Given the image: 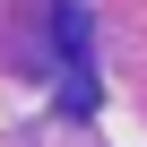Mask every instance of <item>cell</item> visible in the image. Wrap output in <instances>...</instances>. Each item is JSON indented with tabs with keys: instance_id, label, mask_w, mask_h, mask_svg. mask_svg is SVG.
Returning a JSON list of instances; mask_svg holds the SVG:
<instances>
[{
	"instance_id": "cell-1",
	"label": "cell",
	"mask_w": 147,
	"mask_h": 147,
	"mask_svg": "<svg viewBox=\"0 0 147 147\" xmlns=\"http://www.w3.org/2000/svg\"><path fill=\"white\" fill-rule=\"evenodd\" d=\"M61 52H69V104H87L95 95V78H87V9H78V0H61Z\"/></svg>"
}]
</instances>
